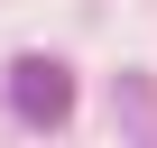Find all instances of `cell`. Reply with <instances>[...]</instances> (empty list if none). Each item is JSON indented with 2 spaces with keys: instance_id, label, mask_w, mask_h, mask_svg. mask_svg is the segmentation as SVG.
Wrapping results in <instances>:
<instances>
[{
  "instance_id": "obj_1",
  "label": "cell",
  "mask_w": 157,
  "mask_h": 148,
  "mask_svg": "<svg viewBox=\"0 0 157 148\" xmlns=\"http://www.w3.org/2000/svg\"><path fill=\"white\" fill-rule=\"evenodd\" d=\"M10 111H19L28 130H56V120L74 111V65H56V56H19V65H10Z\"/></svg>"
}]
</instances>
